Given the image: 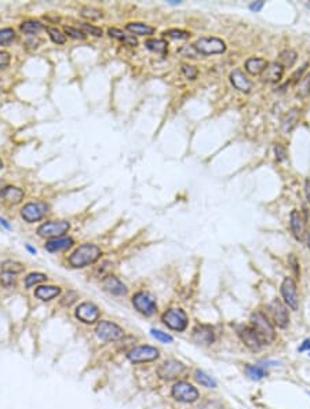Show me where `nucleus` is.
<instances>
[{
    "label": "nucleus",
    "mask_w": 310,
    "mask_h": 409,
    "mask_svg": "<svg viewBox=\"0 0 310 409\" xmlns=\"http://www.w3.org/2000/svg\"><path fill=\"white\" fill-rule=\"evenodd\" d=\"M108 34H109L111 37H113V39L120 40V42H123L124 44L131 46V47H135L138 44V40L132 34H126L123 31L116 29V28H109V29H108Z\"/></svg>",
    "instance_id": "26"
},
{
    "label": "nucleus",
    "mask_w": 310,
    "mask_h": 409,
    "mask_svg": "<svg viewBox=\"0 0 310 409\" xmlns=\"http://www.w3.org/2000/svg\"><path fill=\"white\" fill-rule=\"evenodd\" d=\"M251 324H252V328L255 329V332L258 333L259 338L262 339L263 343H270V342L275 341V327L269 321L266 314H263L262 311L254 313L251 315Z\"/></svg>",
    "instance_id": "2"
},
{
    "label": "nucleus",
    "mask_w": 310,
    "mask_h": 409,
    "mask_svg": "<svg viewBox=\"0 0 310 409\" xmlns=\"http://www.w3.org/2000/svg\"><path fill=\"white\" fill-rule=\"evenodd\" d=\"M159 350L152 346H138L129 353V360L131 362H149L159 358Z\"/></svg>",
    "instance_id": "13"
},
{
    "label": "nucleus",
    "mask_w": 310,
    "mask_h": 409,
    "mask_svg": "<svg viewBox=\"0 0 310 409\" xmlns=\"http://www.w3.org/2000/svg\"><path fill=\"white\" fill-rule=\"evenodd\" d=\"M24 196H25L24 190L16 188V186H6L4 190L1 192V195H0V197L3 200H6L10 204H19L24 200Z\"/></svg>",
    "instance_id": "21"
},
{
    "label": "nucleus",
    "mask_w": 310,
    "mask_h": 409,
    "mask_svg": "<svg viewBox=\"0 0 310 409\" xmlns=\"http://www.w3.org/2000/svg\"><path fill=\"white\" fill-rule=\"evenodd\" d=\"M10 64V54L6 51H0V69H6Z\"/></svg>",
    "instance_id": "47"
},
{
    "label": "nucleus",
    "mask_w": 310,
    "mask_h": 409,
    "mask_svg": "<svg viewBox=\"0 0 310 409\" xmlns=\"http://www.w3.org/2000/svg\"><path fill=\"white\" fill-rule=\"evenodd\" d=\"M70 225L66 221H51L43 223L39 229L37 234L43 239H60L68 233Z\"/></svg>",
    "instance_id": "3"
},
{
    "label": "nucleus",
    "mask_w": 310,
    "mask_h": 409,
    "mask_svg": "<svg viewBox=\"0 0 310 409\" xmlns=\"http://www.w3.org/2000/svg\"><path fill=\"white\" fill-rule=\"evenodd\" d=\"M310 349V341H306L305 343H303V346H302L301 351H305V350H309Z\"/></svg>",
    "instance_id": "52"
},
{
    "label": "nucleus",
    "mask_w": 310,
    "mask_h": 409,
    "mask_svg": "<svg viewBox=\"0 0 310 409\" xmlns=\"http://www.w3.org/2000/svg\"><path fill=\"white\" fill-rule=\"evenodd\" d=\"M291 262H293V267L295 269V273L296 274H299V270H298V263H296V259H295V256H291Z\"/></svg>",
    "instance_id": "51"
},
{
    "label": "nucleus",
    "mask_w": 310,
    "mask_h": 409,
    "mask_svg": "<svg viewBox=\"0 0 310 409\" xmlns=\"http://www.w3.org/2000/svg\"><path fill=\"white\" fill-rule=\"evenodd\" d=\"M245 374L252 380H261L263 376L266 375L265 369L262 367H258V365H247L245 367Z\"/></svg>",
    "instance_id": "32"
},
{
    "label": "nucleus",
    "mask_w": 310,
    "mask_h": 409,
    "mask_svg": "<svg viewBox=\"0 0 310 409\" xmlns=\"http://www.w3.org/2000/svg\"><path fill=\"white\" fill-rule=\"evenodd\" d=\"M195 379L197 380V383L204 386L207 389H215L216 387L215 380L210 375H207L206 372H203V371H196L195 372Z\"/></svg>",
    "instance_id": "30"
},
{
    "label": "nucleus",
    "mask_w": 310,
    "mask_h": 409,
    "mask_svg": "<svg viewBox=\"0 0 310 409\" xmlns=\"http://www.w3.org/2000/svg\"><path fill=\"white\" fill-rule=\"evenodd\" d=\"M309 249H310V237H309Z\"/></svg>",
    "instance_id": "57"
},
{
    "label": "nucleus",
    "mask_w": 310,
    "mask_h": 409,
    "mask_svg": "<svg viewBox=\"0 0 310 409\" xmlns=\"http://www.w3.org/2000/svg\"><path fill=\"white\" fill-rule=\"evenodd\" d=\"M182 72L186 76V79H189V80H195L197 77V69L195 68V66H192V65H183L182 66Z\"/></svg>",
    "instance_id": "44"
},
{
    "label": "nucleus",
    "mask_w": 310,
    "mask_h": 409,
    "mask_svg": "<svg viewBox=\"0 0 310 409\" xmlns=\"http://www.w3.org/2000/svg\"><path fill=\"white\" fill-rule=\"evenodd\" d=\"M269 62L263 58H248L245 61V70L255 76V75H262L266 70Z\"/></svg>",
    "instance_id": "23"
},
{
    "label": "nucleus",
    "mask_w": 310,
    "mask_h": 409,
    "mask_svg": "<svg viewBox=\"0 0 310 409\" xmlns=\"http://www.w3.org/2000/svg\"><path fill=\"white\" fill-rule=\"evenodd\" d=\"M75 244L73 239L70 237H60V239H52L46 243V249L50 252H58V251H65Z\"/></svg>",
    "instance_id": "22"
},
{
    "label": "nucleus",
    "mask_w": 310,
    "mask_h": 409,
    "mask_svg": "<svg viewBox=\"0 0 310 409\" xmlns=\"http://www.w3.org/2000/svg\"><path fill=\"white\" fill-rule=\"evenodd\" d=\"M126 29L137 36H149V34L155 33V28L144 24V22H129Z\"/></svg>",
    "instance_id": "25"
},
{
    "label": "nucleus",
    "mask_w": 310,
    "mask_h": 409,
    "mask_svg": "<svg viewBox=\"0 0 310 409\" xmlns=\"http://www.w3.org/2000/svg\"><path fill=\"white\" fill-rule=\"evenodd\" d=\"M172 397L179 402H195L198 398V392L188 382H178L172 387Z\"/></svg>",
    "instance_id": "8"
},
{
    "label": "nucleus",
    "mask_w": 310,
    "mask_h": 409,
    "mask_svg": "<svg viewBox=\"0 0 310 409\" xmlns=\"http://www.w3.org/2000/svg\"><path fill=\"white\" fill-rule=\"evenodd\" d=\"M150 335L155 338L156 341L162 342V343H172L174 342V338L171 335H168L167 332H163V331H159V329H152L150 331Z\"/></svg>",
    "instance_id": "39"
},
{
    "label": "nucleus",
    "mask_w": 310,
    "mask_h": 409,
    "mask_svg": "<svg viewBox=\"0 0 310 409\" xmlns=\"http://www.w3.org/2000/svg\"><path fill=\"white\" fill-rule=\"evenodd\" d=\"M64 31H65V33L69 34V36H70V37H73V39H79V40H84V39H86V33H84V32H82V31H79V29H76V28L65 26V28H64Z\"/></svg>",
    "instance_id": "41"
},
{
    "label": "nucleus",
    "mask_w": 310,
    "mask_h": 409,
    "mask_svg": "<svg viewBox=\"0 0 310 409\" xmlns=\"http://www.w3.org/2000/svg\"><path fill=\"white\" fill-rule=\"evenodd\" d=\"M275 153L277 162H284L285 159H287V150L281 145L275 146Z\"/></svg>",
    "instance_id": "46"
},
{
    "label": "nucleus",
    "mask_w": 310,
    "mask_h": 409,
    "mask_svg": "<svg viewBox=\"0 0 310 409\" xmlns=\"http://www.w3.org/2000/svg\"><path fill=\"white\" fill-rule=\"evenodd\" d=\"M163 323L170 329L182 332L188 327V315L182 309H170L163 314Z\"/></svg>",
    "instance_id": "5"
},
{
    "label": "nucleus",
    "mask_w": 310,
    "mask_h": 409,
    "mask_svg": "<svg viewBox=\"0 0 310 409\" xmlns=\"http://www.w3.org/2000/svg\"><path fill=\"white\" fill-rule=\"evenodd\" d=\"M308 7H309V9H310V3H309V4H308Z\"/></svg>",
    "instance_id": "58"
},
{
    "label": "nucleus",
    "mask_w": 310,
    "mask_h": 409,
    "mask_svg": "<svg viewBox=\"0 0 310 409\" xmlns=\"http://www.w3.org/2000/svg\"><path fill=\"white\" fill-rule=\"evenodd\" d=\"M76 317L84 324H94L95 321L99 320V309L95 306L94 303L84 302L79 305L76 310Z\"/></svg>",
    "instance_id": "14"
},
{
    "label": "nucleus",
    "mask_w": 310,
    "mask_h": 409,
    "mask_svg": "<svg viewBox=\"0 0 310 409\" xmlns=\"http://www.w3.org/2000/svg\"><path fill=\"white\" fill-rule=\"evenodd\" d=\"M47 32H49V34H50V37H51V40L54 43H57V44H64V43L66 42L65 34L62 33L61 31H58V29H55V28H47Z\"/></svg>",
    "instance_id": "37"
},
{
    "label": "nucleus",
    "mask_w": 310,
    "mask_h": 409,
    "mask_svg": "<svg viewBox=\"0 0 310 409\" xmlns=\"http://www.w3.org/2000/svg\"><path fill=\"white\" fill-rule=\"evenodd\" d=\"M60 294V287H54V285H42V287H37L34 291V296L40 300H51V299L57 298Z\"/></svg>",
    "instance_id": "24"
},
{
    "label": "nucleus",
    "mask_w": 310,
    "mask_h": 409,
    "mask_svg": "<svg viewBox=\"0 0 310 409\" xmlns=\"http://www.w3.org/2000/svg\"><path fill=\"white\" fill-rule=\"evenodd\" d=\"M16 281H17L16 274L9 272L0 273V282H1L4 287H13V285H16Z\"/></svg>",
    "instance_id": "40"
},
{
    "label": "nucleus",
    "mask_w": 310,
    "mask_h": 409,
    "mask_svg": "<svg viewBox=\"0 0 310 409\" xmlns=\"http://www.w3.org/2000/svg\"><path fill=\"white\" fill-rule=\"evenodd\" d=\"M298 119H299V111L298 109H293L291 112H288V115L285 116V119L281 123L283 131L284 132H290L295 127V124L298 123Z\"/></svg>",
    "instance_id": "28"
},
{
    "label": "nucleus",
    "mask_w": 310,
    "mask_h": 409,
    "mask_svg": "<svg viewBox=\"0 0 310 409\" xmlns=\"http://www.w3.org/2000/svg\"><path fill=\"white\" fill-rule=\"evenodd\" d=\"M47 213H49V205H46L44 203H28L21 210V216L28 223L40 221Z\"/></svg>",
    "instance_id": "10"
},
{
    "label": "nucleus",
    "mask_w": 310,
    "mask_h": 409,
    "mask_svg": "<svg viewBox=\"0 0 310 409\" xmlns=\"http://www.w3.org/2000/svg\"><path fill=\"white\" fill-rule=\"evenodd\" d=\"M185 371H186V367L182 362L177 361V360H168L160 365L157 374L164 380H174V379L183 375Z\"/></svg>",
    "instance_id": "9"
},
{
    "label": "nucleus",
    "mask_w": 310,
    "mask_h": 409,
    "mask_svg": "<svg viewBox=\"0 0 310 409\" xmlns=\"http://www.w3.org/2000/svg\"><path fill=\"white\" fill-rule=\"evenodd\" d=\"M239 335H240L241 341L244 342V344L250 350H252V351H259V350L262 349V346L265 344V343L262 342V339L259 338L258 333L255 332L254 328L244 327L240 332H239Z\"/></svg>",
    "instance_id": "15"
},
{
    "label": "nucleus",
    "mask_w": 310,
    "mask_h": 409,
    "mask_svg": "<svg viewBox=\"0 0 310 409\" xmlns=\"http://www.w3.org/2000/svg\"><path fill=\"white\" fill-rule=\"evenodd\" d=\"M164 34L171 37V39H178V40H186V39L190 37L189 32H185V31H181V29H170V31L164 32Z\"/></svg>",
    "instance_id": "38"
},
{
    "label": "nucleus",
    "mask_w": 310,
    "mask_h": 409,
    "mask_svg": "<svg viewBox=\"0 0 310 409\" xmlns=\"http://www.w3.org/2000/svg\"><path fill=\"white\" fill-rule=\"evenodd\" d=\"M47 280V276L43 274V273H31L28 277L25 278V287L26 288H31L33 285H37L40 282H44Z\"/></svg>",
    "instance_id": "33"
},
{
    "label": "nucleus",
    "mask_w": 310,
    "mask_h": 409,
    "mask_svg": "<svg viewBox=\"0 0 310 409\" xmlns=\"http://www.w3.org/2000/svg\"><path fill=\"white\" fill-rule=\"evenodd\" d=\"M102 255L101 248L94 244H83L69 256V263L72 267H86L90 264L95 263Z\"/></svg>",
    "instance_id": "1"
},
{
    "label": "nucleus",
    "mask_w": 310,
    "mask_h": 409,
    "mask_svg": "<svg viewBox=\"0 0 310 409\" xmlns=\"http://www.w3.org/2000/svg\"><path fill=\"white\" fill-rule=\"evenodd\" d=\"M298 94L301 97H306V95L310 94V75L302 80V83L298 87Z\"/></svg>",
    "instance_id": "43"
},
{
    "label": "nucleus",
    "mask_w": 310,
    "mask_h": 409,
    "mask_svg": "<svg viewBox=\"0 0 310 409\" xmlns=\"http://www.w3.org/2000/svg\"><path fill=\"white\" fill-rule=\"evenodd\" d=\"M295 61H296V52L293 51V50H285L278 57V64L283 68H291V66H294Z\"/></svg>",
    "instance_id": "29"
},
{
    "label": "nucleus",
    "mask_w": 310,
    "mask_h": 409,
    "mask_svg": "<svg viewBox=\"0 0 310 409\" xmlns=\"http://www.w3.org/2000/svg\"><path fill=\"white\" fill-rule=\"evenodd\" d=\"M16 39V32L10 28L0 29V44L1 46H10Z\"/></svg>",
    "instance_id": "34"
},
{
    "label": "nucleus",
    "mask_w": 310,
    "mask_h": 409,
    "mask_svg": "<svg viewBox=\"0 0 310 409\" xmlns=\"http://www.w3.org/2000/svg\"><path fill=\"white\" fill-rule=\"evenodd\" d=\"M230 83L236 90H239L241 93H250L251 88H252V83L240 69H236L230 73Z\"/></svg>",
    "instance_id": "18"
},
{
    "label": "nucleus",
    "mask_w": 310,
    "mask_h": 409,
    "mask_svg": "<svg viewBox=\"0 0 310 409\" xmlns=\"http://www.w3.org/2000/svg\"><path fill=\"white\" fill-rule=\"evenodd\" d=\"M80 16L83 18L94 21V19H99V18L102 17V13H101V10L94 9V7H84L80 11Z\"/></svg>",
    "instance_id": "36"
},
{
    "label": "nucleus",
    "mask_w": 310,
    "mask_h": 409,
    "mask_svg": "<svg viewBox=\"0 0 310 409\" xmlns=\"http://www.w3.org/2000/svg\"><path fill=\"white\" fill-rule=\"evenodd\" d=\"M4 190V180H1L0 179V195H1V192Z\"/></svg>",
    "instance_id": "54"
},
{
    "label": "nucleus",
    "mask_w": 310,
    "mask_h": 409,
    "mask_svg": "<svg viewBox=\"0 0 310 409\" xmlns=\"http://www.w3.org/2000/svg\"><path fill=\"white\" fill-rule=\"evenodd\" d=\"M305 195H306V200L310 203V179H306L305 182Z\"/></svg>",
    "instance_id": "50"
},
{
    "label": "nucleus",
    "mask_w": 310,
    "mask_h": 409,
    "mask_svg": "<svg viewBox=\"0 0 310 409\" xmlns=\"http://www.w3.org/2000/svg\"><path fill=\"white\" fill-rule=\"evenodd\" d=\"M103 288H105V291H108L109 294H112V295H126L127 294V287L123 284V282L117 278V277H114V276H108L105 280H103Z\"/></svg>",
    "instance_id": "20"
},
{
    "label": "nucleus",
    "mask_w": 310,
    "mask_h": 409,
    "mask_svg": "<svg viewBox=\"0 0 310 409\" xmlns=\"http://www.w3.org/2000/svg\"><path fill=\"white\" fill-rule=\"evenodd\" d=\"M132 305L141 314L150 317L157 311L155 298L147 292H137L132 298Z\"/></svg>",
    "instance_id": "6"
},
{
    "label": "nucleus",
    "mask_w": 310,
    "mask_h": 409,
    "mask_svg": "<svg viewBox=\"0 0 310 409\" xmlns=\"http://www.w3.org/2000/svg\"><path fill=\"white\" fill-rule=\"evenodd\" d=\"M26 249H28V251H29V252H32V254H36V249H34V248H32L31 247V245H26Z\"/></svg>",
    "instance_id": "53"
},
{
    "label": "nucleus",
    "mask_w": 310,
    "mask_h": 409,
    "mask_svg": "<svg viewBox=\"0 0 310 409\" xmlns=\"http://www.w3.org/2000/svg\"><path fill=\"white\" fill-rule=\"evenodd\" d=\"M43 28H44L43 24H42V22H39V21H26V22H22V25H21V31H22L24 33L33 34V33H37V32H40Z\"/></svg>",
    "instance_id": "31"
},
{
    "label": "nucleus",
    "mask_w": 310,
    "mask_h": 409,
    "mask_svg": "<svg viewBox=\"0 0 310 409\" xmlns=\"http://www.w3.org/2000/svg\"><path fill=\"white\" fill-rule=\"evenodd\" d=\"M76 299H78V294L76 292H68L66 294V296L62 299V306H70L72 303H75L76 302Z\"/></svg>",
    "instance_id": "45"
},
{
    "label": "nucleus",
    "mask_w": 310,
    "mask_h": 409,
    "mask_svg": "<svg viewBox=\"0 0 310 409\" xmlns=\"http://www.w3.org/2000/svg\"><path fill=\"white\" fill-rule=\"evenodd\" d=\"M0 223H1V225H4V226H6L7 229H10V225L7 223V222L4 221V219H1V218H0Z\"/></svg>",
    "instance_id": "55"
},
{
    "label": "nucleus",
    "mask_w": 310,
    "mask_h": 409,
    "mask_svg": "<svg viewBox=\"0 0 310 409\" xmlns=\"http://www.w3.org/2000/svg\"><path fill=\"white\" fill-rule=\"evenodd\" d=\"M290 228H291L294 237L302 241L305 237V222H303L301 213L296 210H294L293 213H290Z\"/></svg>",
    "instance_id": "17"
},
{
    "label": "nucleus",
    "mask_w": 310,
    "mask_h": 409,
    "mask_svg": "<svg viewBox=\"0 0 310 409\" xmlns=\"http://www.w3.org/2000/svg\"><path fill=\"white\" fill-rule=\"evenodd\" d=\"M281 295L284 299L285 305L291 307L293 310L298 309L299 305V298H298V291H296V284L291 277H285L284 281L281 284Z\"/></svg>",
    "instance_id": "11"
},
{
    "label": "nucleus",
    "mask_w": 310,
    "mask_h": 409,
    "mask_svg": "<svg viewBox=\"0 0 310 409\" xmlns=\"http://www.w3.org/2000/svg\"><path fill=\"white\" fill-rule=\"evenodd\" d=\"M269 310L272 314V320L275 325H277L278 328H285L288 323H290V313L288 309L278 300L275 299L270 305H269Z\"/></svg>",
    "instance_id": "12"
},
{
    "label": "nucleus",
    "mask_w": 310,
    "mask_h": 409,
    "mask_svg": "<svg viewBox=\"0 0 310 409\" xmlns=\"http://www.w3.org/2000/svg\"><path fill=\"white\" fill-rule=\"evenodd\" d=\"M214 339H215V333L210 325H197L193 331V341L198 344L208 346L214 342Z\"/></svg>",
    "instance_id": "16"
},
{
    "label": "nucleus",
    "mask_w": 310,
    "mask_h": 409,
    "mask_svg": "<svg viewBox=\"0 0 310 409\" xmlns=\"http://www.w3.org/2000/svg\"><path fill=\"white\" fill-rule=\"evenodd\" d=\"M284 73V68L278 62H272L267 65L266 70L262 73V80L267 83H277L281 80Z\"/></svg>",
    "instance_id": "19"
},
{
    "label": "nucleus",
    "mask_w": 310,
    "mask_h": 409,
    "mask_svg": "<svg viewBox=\"0 0 310 409\" xmlns=\"http://www.w3.org/2000/svg\"><path fill=\"white\" fill-rule=\"evenodd\" d=\"M80 28H82L86 33L93 34V36H97V37L102 36V29H101V28H97V26L90 25V24H80Z\"/></svg>",
    "instance_id": "42"
},
{
    "label": "nucleus",
    "mask_w": 310,
    "mask_h": 409,
    "mask_svg": "<svg viewBox=\"0 0 310 409\" xmlns=\"http://www.w3.org/2000/svg\"><path fill=\"white\" fill-rule=\"evenodd\" d=\"M198 409H222V405L216 401H207L203 405H200Z\"/></svg>",
    "instance_id": "48"
},
{
    "label": "nucleus",
    "mask_w": 310,
    "mask_h": 409,
    "mask_svg": "<svg viewBox=\"0 0 310 409\" xmlns=\"http://www.w3.org/2000/svg\"><path fill=\"white\" fill-rule=\"evenodd\" d=\"M97 336L105 342H112V341H119L124 336V331L123 328H120L117 324L111 323V321H101L99 324L97 325Z\"/></svg>",
    "instance_id": "7"
},
{
    "label": "nucleus",
    "mask_w": 310,
    "mask_h": 409,
    "mask_svg": "<svg viewBox=\"0 0 310 409\" xmlns=\"http://www.w3.org/2000/svg\"><path fill=\"white\" fill-rule=\"evenodd\" d=\"M198 54L211 55V54H222L226 50V44L224 40L218 37H201L193 44Z\"/></svg>",
    "instance_id": "4"
},
{
    "label": "nucleus",
    "mask_w": 310,
    "mask_h": 409,
    "mask_svg": "<svg viewBox=\"0 0 310 409\" xmlns=\"http://www.w3.org/2000/svg\"><path fill=\"white\" fill-rule=\"evenodd\" d=\"M145 46H147V50L162 54V55L167 54V50H168V43L163 39H149L145 42Z\"/></svg>",
    "instance_id": "27"
},
{
    "label": "nucleus",
    "mask_w": 310,
    "mask_h": 409,
    "mask_svg": "<svg viewBox=\"0 0 310 409\" xmlns=\"http://www.w3.org/2000/svg\"><path fill=\"white\" fill-rule=\"evenodd\" d=\"M263 6H265L263 1H254V3H251L250 4V10L251 11H254V13H258V11H261V10L263 9Z\"/></svg>",
    "instance_id": "49"
},
{
    "label": "nucleus",
    "mask_w": 310,
    "mask_h": 409,
    "mask_svg": "<svg viewBox=\"0 0 310 409\" xmlns=\"http://www.w3.org/2000/svg\"><path fill=\"white\" fill-rule=\"evenodd\" d=\"M3 167V163H1V160H0V168Z\"/></svg>",
    "instance_id": "56"
},
{
    "label": "nucleus",
    "mask_w": 310,
    "mask_h": 409,
    "mask_svg": "<svg viewBox=\"0 0 310 409\" xmlns=\"http://www.w3.org/2000/svg\"><path fill=\"white\" fill-rule=\"evenodd\" d=\"M1 267H3V272H9L13 273V274L24 272V269H25L24 264L19 263V262H14V261H6L4 263L1 264Z\"/></svg>",
    "instance_id": "35"
}]
</instances>
